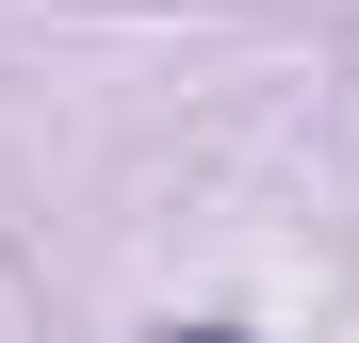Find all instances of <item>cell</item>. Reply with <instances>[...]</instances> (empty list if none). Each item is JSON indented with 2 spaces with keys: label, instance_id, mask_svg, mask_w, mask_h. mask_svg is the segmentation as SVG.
Masks as SVG:
<instances>
[{
  "label": "cell",
  "instance_id": "6da1fadb",
  "mask_svg": "<svg viewBox=\"0 0 359 343\" xmlns=\"http://www.w3.org/2000/svg\"><path fill=\"white\" fill-rule=\"evenodd\" d=\"M163 343H245V327H163Z\"/></svg>",
  "mask_w": 359,
  "mask_h": 343
}]
</instances>
